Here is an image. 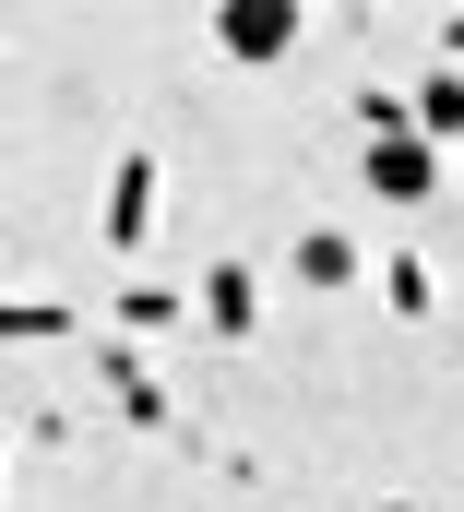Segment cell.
I'll return each instance as SVG.
<instances>
[{"mask_svg":"<svg viewBox=\"0 0 464 512\" xmlns=\"http://www.w3.org/2000/svg\"><path fill=\"white\" fill-rule=\"evenodd\" d=\"M381 286H393V310H405V322H429V298H441V286H429V262H417V251H393V262H381Z\"/></svg>","mask_w":464,"mask_h":512,"instance_id":"9c48e42d","label":"cell"},{"mask_svg":"<svg viewBox=\"0 0 464 512\" xmlns=\"http://www.w3.org/2000/svg\"><path fill=\"white\" fill-rule=\"evenodd\" d=\"M441 48H453V60H464V12H453V24H441Z\"/></svg>","mask_w":464,"mask_h":512,"instance_id":"8fae6325","label":"cell"},{"mask_svg":"<svg viewBox=\"0 0 464 512\" xmlns=\"http://www.w3.org/2000/svg\"><path fill=\"white\" fill-rule=\"evenodd\" d=\"M203 322H215V334H250V322H262V286H250V274H238V262H215V274H203Z\"/></svg>","mask_w":464,"mask_h":512,"instance_id":"277c9868","label":"cell"},{"mask_svg":"<svg viewBox=\"0 0 464 512\" xmlns=\"http://www.w3.org/2000/svg\"><path fill=\"white\" fill-rule=\"evenodd\" d=\"M298 36H310V12H298V0H238V12H215V48L250 60V72H262V60H286Z\"/></svg>","mask_w":464,"mask_h":512,"instance_id":"6da1fadb","label":"cell"},{"mask_svg":"<svg viewBox=\"0 0 464 512\" xmlns=\"http://www.w3.org/2000/svg\"><path fill=\"white\" fill-rule=\"evenodd\" d=\"M108 393H119V405H131V417H143V429H155V417H167V393H155V370H143V358H131V346H119V358H108Z\"/></svg>","mask_w":464,"mask_h":512,"instance_id":"ba28073f","label":"cell"},{"mask_svg":"<svg viewBox=\"0 0 464 512\" xmlns=\"http://www.w3.org/2000/svg\"><path fill=\"white\" fill-rule=\"evenodd\" d=\"M143 239H155V155H119L108 167V251L143 262Z\"/></svg>","mask_w":464,"mask_h":512,"instance_id":"7a4b0ae2","label":"cell"},{"mask_svg":"<svg viewBox=\"0 0 464 512\" xmlns=\"http://www.w3.org/2000/svg\"><path fill=\"white\" fill-rule=\"evenodd\" d=\"M119 322H131V334H155V322H179V298H167V286H119Z\"/></svg>","mask_w":464,"mask_h":512,"instance_id":"30bf717a","label":"cell"},{"mask_svg":"<svg viewBox=\"0 0 464 512\" xmlns=\"http://www.w3.org/2000/svg\"><path fill=\"white\" fill-rule=\"evenodd\" d=\"M357 262H369V251H357V239H334V227H310V239H298V274H310V286H346Z\"/></svg>","mask_w":464,"mask_h":512,"instance_id":"52a82bcc","label":"cell"},{"mask_svg":"<svg viewBox=\"0 0 464 512\" xmlns=\"http://www.w3.org/2000/svg\"><path fill=\"white\" fill-rule=\"evenodd\" d=\"M417 131L429 143H464V72H417Z\"/></svg>","mask_w":464,"mask_h":512,"instance_id":"5b68a950","label":"cell"},{"mask_svg":"<svg viewBox=\"0 0 464 512\" xmlns=\"http://www.w3.org/2000/svg\"><path fill=\"white\" fill-rule=\"evenodd\" d=\"M0 298H12V286H0Z\"/></svg>","mask_w":464,"mask_h":512,"instance_id":"7c38bea8","label":"cell"},{"mask_svg":"<svg viewBox=\"0 0 464 512\" xmlns=\"http://www.w3.org/2000/svg\"><path fill=\"white\" fill-rule=\"evenodd\" d=\"M60 334H72L60 298H0V346H60Z\"/></svg>","mask_w":464,"mask_h":512,"instance_id":"8992f818","label":"cell"},{"mask_svg":"<svg viewBox=\"0 0 464 512\" xmlns=\"http://www.w3.org/2000/svg\"><path fill=\"white\" fill-rule=\"evenodd\" d=\"M357 179H369L381 203H429V179H441V143H417V131H405V143H369V155H357Z\"/></svg>","mask_w":464,"mask_h":512,"instance_id":"3957f363","label":"cell"}]
</instances>
